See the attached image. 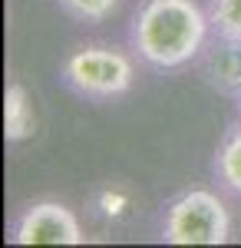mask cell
<instances>
[{
  "label": "cell",
  "mask_w": 241,
  "mask_h": 248,
  "mask_svg": "<svg viewBox=\"0 0 241 248\" xmlns=\"http://www.w3.org/2000/svg\"><path fill=\"white\" fill-rule=\"evenodd\" d=\"M218 175L228 189L241 192V129L228 136L218 149Z\"/></svg>",
  "instance_id": "7"
},
{
  "label": "cell",
  "mask_w": 241,
  "mask_h": 248,
  "mask_svg": "<svg viewBox=\"0 0 241 248\" xmlns=\"http://www.w3.org/2000/svg\"><path fill=\"white\" fill-rule=\"evenodd\" d=\"M238 96H241V93H238Z\"/></svg>",
  "instance_id": "11"
},
{
  "label": "cell",
  "mask_w": 241,
  "mask_h": 248,
  "mask_svg": "<svg viewBox=\"0 0 241 248\" xmlns=\"http://www.w3.org/2000/svg\"><path fill=\"white\" fill-rule=\"evenodd\" d=\"M17 245H83V229L76 215L60 202H37L14 225Z\"/></svg>",
  "instance_id": "4"
},
{
  "label": "cell",
  "mask_w": 241,
  "mask_h": 248,
  "mask_svg": "<svg viewBox=\"0 0 241 248\" xmlns=\"http://www.w3.org/2000/svg\"><path fill=\"white\" fill-rule=\"evenodd\" d=\"M96 209L103 212L106 218H122L126 209H129V195L122 189H103L96 195Z\"/></svg>",
  "instance_id": "10"
},
{
  "label": "cell",
  "mask_w": 241,
  "mask_h": 248,
  "mask_svg": "<svg viewBox=\"0 0 241 248\" xmlns=\"http://www.w3.org/2000/svg\"><path fill=\"white\" fill-rule=\"evenodd\" d=\"M228 209L215 192L192 189L168 205L162 238L168 245H225L228 242Z\"/></svg>",
  "instance_id": "2"
},
{
  "label": "cell",
  "mask_w": 241,
  "mask_h": 248,
  "mask_svg": "<svg viewBox=\"0 0 241 248\" xmlns=\"http://www.w3.org/2000/svg\"><path fill=\"white\" fill-rule=\"evenodd\" d=\"M211 23L222 37H241V0H211Z\"/></svg>",
  "instance_id": "8"
},
{
  "label": "cell",
  "mask_w": 241,
  "mask_h": 248,
  "mask_svg": "<svg viewBox=\"0 0 241 248\" xmlns=\"http://www.w3.org/2000/svg\"><path fill=\"white\" fill-rule=\"evenodd\" d=\"M63 77L76 93L93 96V99H112V96H122L132 90L136 70H132V60L119 50L83 46L66 57Z\"/></svg>",
  "instance_id": "3"
},
{
  "label": "cell",
  "mask_w": 241,
  "mask_h": 248,
  "mask_svg": "<svg viewBox=\"0 0 241 248\" xmlns=\"http://www.w3.org/2000/svg\"><path fill=\"white\" fill-rule=\"evenodd\" d=\"M205 37L208 20L192 0H146L132 27L139 57L159 70L188 63L202 50Z\"/></svg>",
  "instance_id": "1"
},
{
  "label": "cell",
  "mask_w": 241,
  "mask_h": 248,
  "mask_svg": "<svg viewBox=\"0 0 241 248\" xmlns=\"http://www.w3.org/2000/svg\"><path fill=\"white\" fill-rule=\"evenodd\" d=\"M205 70L215 86L241 93V37H222L205 57Z\"/></svg>",
  "instance_id": "5"
},
{
  "label": "cell",
  "mask_w": 241,
  "mask_h": 248,
  "mask_svg": "<svg viewBox=\"0 0 241 248\" xmlns=\"http://www.w3.org/2000/svg\"><path fill=\"white\" fill-rule=\"evenodd\" d=\"M60 7L66 10V14H73L79 20H106L119 7V0H60Z\"/></svg>",
  "instance_id": "9"
},
{
  "label": "cell",
  "mask_w": 241,
  "mask_h": 248,
  "mask_svg": "<svg viewBox=\"0 0 241 248\" xmlns=\"http://www.w3.org/2000/svg\"><path fill=\"white\" fill-rule=\"evenodd\" d=\"M33 133V106L20 83H10L3 93V136L7 142H20Z\"/></svg>",
  "instance_id": "6"
}]
</instances>
